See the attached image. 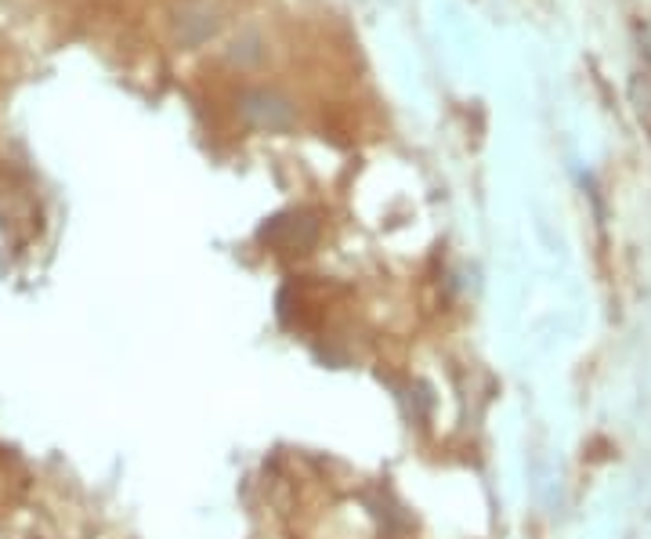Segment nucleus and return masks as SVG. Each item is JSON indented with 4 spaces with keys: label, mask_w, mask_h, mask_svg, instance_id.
Masks as SVG:
<instances>
[{
    "label": "nucleus",
    "mask_w": 651,
    "mask_h": 539,
    "mask_svg": "<svg viewBox=\"0 0 651 539\" xmlns=\"http://www.w3.org/2000/svg\"><path fill=\"white\" fill-rule=\"evenodd\" d=\"M315 236H319V225H315L308 214H290V218H275L272 225L265 228V239L279 243L283 250H304L312 246Z\"/></svg>",
    "instance_id": "nucleus-3"
},
{
    "label": "nucleus",
    "mask_w": 651,
    "mask_h": 539,
    "mask_svg": "<svg viewBox=\"0 0 651 539\" xmlns=\"http://www.w3.org/2000/svg\"><path fill=\"white\" fill-rule=\"evenodd\" d=\"M239 116L250 127H261V131H290L297 123V109H293L290 98L279 95V91H268V87L243 91L239 95Z\"/></svg>",
    "instance_id": "nucleus-1"
},
{
    "label": "nucleus",
    "mask_w": 651,
    "mask_h": 539,
    "mask_svg": "<svg viewBox=\"0 0 651 539\" xmlns=\"http://www.w3.org/2000/svg\"><path fill=\"white\" fill-rule=\"evenodd\" d=\"M221 26V11L214 0H185L178 8V40L185 48H196L210 40Z\"/></svg>",
    "instance_id": "nucleus-2"
}]
</instances>
